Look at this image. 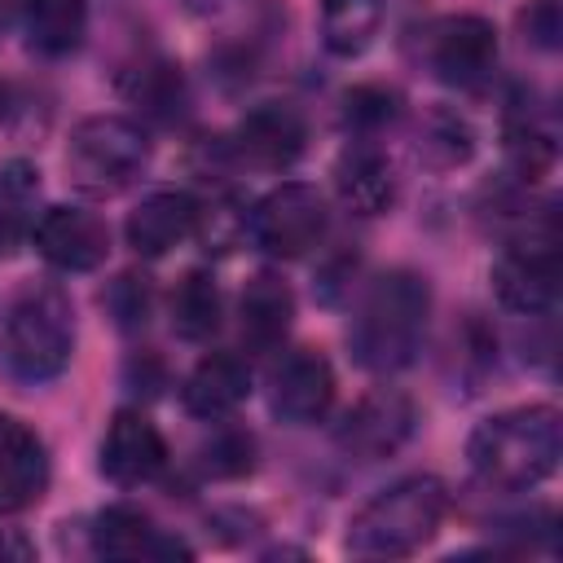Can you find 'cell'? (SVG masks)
I'll list each match as a JSON object with an SVG mask.
<instances>
[{
  "label": "cell",
  "mask_w": 563,
  "mask_h": 563,
  "mask_svg": "<svg viewBox=\"0 0 563 563\" xmlns=\"http://www.w3.org/2000/svg\"><path fill=\"white\" fill-rule=\"evenodd\" d=\"M35 255L57 273H92L110 255V224L79 202L44 207L31 233Z\"/></svg>",
  "instance_id": "13"
},
{
  "label": "cell",
  "mask_w": 563,
  "mask_h": 563,
  "mask_svg": "<svg viewBox=\"0 0 563 563\" xmlns=\"http://www.w3.org/2000/svg\"><path fill=\"white\" fill-rule=\"evenodd\" d=\"M88 545L97 559H123V563H136V559H154V563H172V559H194V545L163 528L150 510L132 506V501H114L106 510L92 515V528H88Z\"/></svg>",
  "instance_id": "14"
},
{
  "label": "cell",
  "mask_w": 563,
  "mask_h": 563,
  "mask_svg": "<svg viewBox=\"0 0 563 563\" xmlns=\"http://www.w3.org/2000/svg\"><path fill=\"white\" fill-rule=\"evenodd\" d=\"M119 97L136 110V119L176 128L189 114V84L185 70L163 53H141L119 70Z\"/></svg>",
  "instance_id": "19"
},
{
  "label": "cell",
  "mask_w": 563,
  "mask_h": 563,
  "mask_svg": "<svg viewBox=\"0 0 563 563\" xmlns=\"http://www.w3.org/2000/svg\"><path fill=\"white\" fill-rule=\"evenodd\" d=\"M40 198H44V185L31 158L0 163V260H13L31 242L35 220L44 211Z\"/></svg>",
  "instance_id": "22"
},
{
  "label": "cell",
  "mask_w": 563,
  "mask_h": 563,
  "mask_svg": "<svg viewBox=\"0 0 563 563\" xmlns=\"http://www.w3.org/2000/svg\"><path fill=\"white\" fill-rule=\"evenodd\" d=\"M101 308L110 312V321H114L119 330H128V334L145 330V321H150V312H154V286H150V277L136 273V268L119 273V277L101 290Z\"/></svg>",
  "instance_id": "29"
},
{
  "label": "cell",
  "mask_w": 563,
  "mask_h": 563,
  "mask_svg": "<svg viewBox=\"0 0 563 563\" xmlns=\"http://www.w3.org/2000/svg\"><path fill=\"white\" fill-rule=\"evenodd\" d=\"M330 233V202L308 180H282L260 194L246 211V238L268 260H299L317 251Z\"/></svg>",
  "instance_id": "7"
},
{
  "label": "cell",
  "mask_w": 563,
  "mask_h": 563,
  "mask_svg": "<svg viewBox=\"0 0 563 563\" xmlns=\"http://www.w3.org/2000/svg\"><path fill=\"white\" fill-rule=\"evenodd\" d=\"M4 554H18V559H22V554H31V545H26L22 537H9V532H0V559H4Z\"/></svg>",
  "instance_id": "34"
},
{
  "label": "cell",
  "mask_w": 563,
  "mask_h": 563,
  "mask_svg": "<svg viewBox=\"0 0 563 563\" xmlns=\"http://www.w3.org/2000/svg\"><path fill=\"white\" fill-rule=\"evenodd\" d=\"M26 9H31V0H0V35H4L13 22H22Z\"/></svg>",
  "instance_id": "33"
},
{
  "label": "cell",
  "mask_w": 563,
  "mask_h": 563,
  "mask_svg": "<svg viewBox=\"0 0 563 563\" xmlns=\"http://www.w3.org/2000/svg\"><path fill=\"white\" fill-rule=\"evenodd\" d=\"M123 378H128V387L132 391H145V396H158L163 391V383H167V365H163V356L158 352H132L128 356V369H123Z\"/></svg>",
  "instance_id": "31"
},
{
  "label": "cell",
  "mask_w": 563,
  "mask_h": 563,
  "mask_svg": "<svg viewBox=\"0 0 563 563\" xmlns=\"http://www.w3.org/2000/svg\"><path fill=\"white\" fill-rule=\"evenodd\" d=\"M418 431V405L400 387H374L334 422V449L352 462H387Z\"/></svg>",
  "instance_id": "8"
},
{
  "label": "cell",
  "mask_w": 563,
  "mask_h": 563,
  "mask_svg": "<svg viewBox=\"0 0 563 563\" xmlns=\"http://www.w3.org/2000/svg\"><path fill=\"white\" fill-rule=\"evenodd\" d=\"M22 31L31 53L70 57L88 40V0H31Z\"/></svg>",
  "instance_id": "25"
},
{
  "label": "cell",
  "mask_w": 563,
  "mask_h": 563,
  "mask_svg": "<svg viewBox=\"0 0 563 563\" xmlns=\"http://www.w3.org/2000/svg\"><path fill=\"white\" fill-rule=\"evenodd\" d=\"M413 154L422 167L431 172H457L475 158V128L466 123V114H457L453 106H431L418 119L413 132Z\"/></svg>",
  "instance_id": "24"
},
{
  "label": "cell",
  "mask_w": 563,
  "mask_h": 563,
  "mask_svg": "<svg viewBox=\"0 0 563 563\" xmlns=\"http://www.w3.org/2000/svg\"><path fill=\"white\" fill-rule=\"evenodd\" d=\"M501 141H506V163L510 176L528 189L541 176H550L554 158H559V132L554 119L532 101V92H515L506 101V119H501Z\"/></svg>",
  "instance_id": "20"
},
{
  "label": "cell",
  "mask_w": 563,
  "mask_h": 563,
  "mask_svg": "<svg viewBox=\"0 0 563 563\" xmlns=\"http://www.w3.org/2000/svg\"><path fill=\"white\" fill-rule=\"evenodd\" d=\"M198 220H202L198 194H189V189H154L128 211L123 238L141 260H163L176 246H185L189 238H198Z\"/></svg>",
  "instance_id": "15"
},
{
  "label": "cell",
  "mask_w": 563,
  "mask_h": 563,
  "mask_svg": "<svg viewBox=\"0 0 563 563\" xmlns=\"http://www.w3.org/2000/svg\"><path fill=\"white\" fill-rule=\"evenodd\" d=\"M449 488L435 475H400L378 488L347 519V554L356 559H409L444 523Z\"/></svg>",
  "instance_id": "4"
},
{
  "label": "cell",
  "mask_w": 563,
  "mask_h": 563,
  "mask_svg": "<svg viewBox=\"0 0 563 563\" xmlns=\"http://www.w3.org/2000/svg\"><path fill=\"white\" fill-rule=\"evenodd\" d=\"M167 317H172V330H176L185 343H207V339L224 325V295H220L216 273H211V268H189V273L172 286Z\"/></svg>",
  "instance_id": "23"
},
{
  "label": "cell",
  "mask_w": 563,
  "mask_h": 563,
  "mask_svg": "<svg viewBox=\"0 0 563 563\" xmlns=\"http://www.w3.org/2000/svg\"><path fill=\"white\" fill-rule=\"evenodd\" d=\"M493 295L515 317H550L559 303V220L554 207H537L510 220L501 251L488 268Z\"/></svg>",
  "instance_id": "5"
},
{
  "label": "cell",
  "mask_w": 563,
  "mask_h": 563,
  "mask_svg": "<svg viewBox=\"0 0 563 563\" xmlns=\"http://www.w3.org/2000/svg\"><path fill=\"white\" fill-rule=\"evenodd\" d=\"M229 167L246 172H290L308 150V123L290 101H260L251 106L233 132L220 141Z\"/></svg>",
  "instance_id": "10"
},
{
  "label": "cell",
  "mask_w": 563,
  "mask_h": 563,
  "mask_svg": "<svg viewBox=\"0 0 563 563\" xmlns=\"http://www.w3.org/2000/svg\"><path fill=\"white\" fill-rule=\"evenodd\" d=\"M400 119V92L387 84H356L343 92V123L352 136H374Z\"/></svg>",
  "instance_id": "28"
},
{
  "label": "cell",
  "mask_w": 563,
  "mask_h": 563,
  "mask_svg": "<svg viewBox=\"0 0 563 563\" xmlns=\"http://www.w3.org/2000/svg\"><path fill=\"white\" fill-rule=\"evenodd\" d=\"M422 57L440 84L457 92H475L497 70V26L479 13H449L427 26Z\"/></svg>",
  "instance_id": "9"
},
{
  "label": "cell",
  "mask_w": 563,
  "mask_h": 563,
  "mask_svg": "<svg viewBox=\"0 0 563 563\" xmlns=\"http://www.w3.org/2000/svg\"><path fill=\"white\" fill-rule=\"evenodd\" d=\"M167 462H172V449H167L158 422L136 405L114 409V418L106 422L101 449H97L101 475L114 488H145V484L163 479Z\"/></svg>",
  "instance_id": "12"
},
{
  "label": "cell",
  "mask_w": 563,
  "mask_h": 563,
  "mask_svg": "<svg viewBox=\"0 0 563 563\" xmlns=\"http://www.w3.org/2000/svg\"><path fill=\"white\" fill-rule=\"evenodd\" d=\"M198 471L207 479H242L255 471V435L233 427L229 418L211 422V435L198 449Z\"/></svg>",
  "instance_id": "27"
},
{
  "label": "cell",
  "mask_w": 563,
  "mask_h": 563,
  "mask_svg": "<svg viewBox=\"0 0 563 563\" xmlns=\"http://www.w3.org/2000/svg\"><path fill=\"white\" fill-rule=\"evenodd\" d=\"M563 457V422L554 405H515L475 422L466 440L471 475L493 493H528L554 475Z\"/></svg>",
  "instance_id": "2"
},
{
  "label": "cell",
  "mask_w": 563,
  "mask_h": 563,
  "mask_svg": "<svg viewBox=\"0 0 563 563\" xmlns=\"http://www.w3.org/2000/svg\"><path fill=\"white\" fill-rule=\"evenodd\" d=\"M251 391H255V374H251L246 356L224 352V347H211L185 374L180 405L198 422H220V418H233L251 400Z\"/></svg>",
  "instance_id": "17"
},
{
  "label": "cell",
  "mask_w": 563,
  "mask_h": 563,
  "mask_svg": "<svg viewBox=\"0 0 563 563\" xmlns=\"http://www.w3.org/2000/svg\"><path fill=\"white\" fill-rule=\"evenodd\" d=\"M295 325V290L282 273L260 268L238 295V334L251 352H277Z\"/></svg>",
  "instance_id": "21"
},
{
  "label": "cell",
  "mask_w": 563,
  "mask_h": 563,
  "mask_svg": "<svg viewBox=\"0 0 563 563\" xmlns=\"http://www.w3.org/2000/svg\"><path fill=\"white\" fill-rule=\"evenodd\" d=\"M238 0H180V9L185 13H194V18H220V13H229Z\"/></svg>",
  "instance_id": "32"
},
{
  "label": "cell",
  "mask_w": 563,
  "mask_h": 563,
  "mask_svg": "<svg viewBox=\"0 0 563 563\" xmlns=\"http://www.w3.org/2000/svg\"><path fill=\"white\" fill-rule=\"evenodd\" d=\"M519 35H523V44H532L541 53H554L559 48V35H563L559 0H528L519 9Z\"/></svg>",
  "instance_id": "30"
},
{
  "label": "cell",
  "mask_w": 563,
  "mask_h": 563,
  "mask_svg": "<svg viewBox=\"0 0 563 563\" xmlns=\"http://www.w3.org/2000/svg\"><path fill=\"white\" fill-rule=\"evenodd\" d=\"M0 356H4V369L31 387L66 374L75 356V303L57 282L48 277L26 282L9 299L4 330H0Z\"/></svg>",
  "instance_id": "3"
},
{
  "label": "cell",
  "mask_w": 563,
  "mask_h": 563,
  "mask_svg": "<svg viewBox=\"0 0 563 563\" xmlns=\"http://www.w3.org/2000/svg\"><path fill=\"white\" fill-rule=\"evenodd\" d=\"M154 158L150 128L128 114H88L66 136V172L88 198H114L132 189Z\"/></svg>",
  "instance_id": "6"
},
{
  "label": "cell",
  "mask_w": 563,
  "mask_h": 563,
  "mask_svg": "<svg viewBox=\"0 0 563 563\" xmlns=\"http://www.w3.org/2000/svg\"><path fill=\"white\" fill-rule=\"evenodd\" d=\"M334 194L352 216H383L391 211L400 180L387 150L374 136H352L334 158Z\"/></svg>",
  "instance_id": "18"
},
{
  "label": "cell",
  "mask_w": 563,
  "mask_h": 563,
  "mask_svg": "<svg viewBox=\"0 0 563 563\" xmlns=\"http://www.w3.org/2000/svg\"><path fill=\"white\" fill-rule=\"evenodd\" d=\"M339 396V378L325 352L317 347H290L268 369V413L286 427H312L325 422Z\"/></svg>",
  "instance_id": "11"
},
{
  "label": "cell",
  "mask_w": 563,
  "mask_h": 563,
  "mask_svg": "<svg viewBox=\"0 0 563 563\" xmlns=\"http://www.w3.org/2000/svg\"><path fill=\"white\" fill-rule=\"evenodd\" d=\"M431 325V282L418 268H387L365 282L352 321L347 347L352 361L369 374H400L418 361Z\"/></svg>",
  "instance_id": "1"
},
{
  "label": "cell",
  "mask_w": 563,
  "mask_h": 563,
  "mask_svg": "<svg viewBox=\"0 0 563 563\" xmlns=\"http://www.w3.org/2000/svg\"><path fill=\"white\" fill-rule=\"evenodd\" d=\"M383 0H321V44L334 57H361L378 26H383Z\"/></svg>",
  "instance_id": "26"
},
{
  "label": "cell",
  "mask_w": 563,
  "mask_h": 563,
  "mask_svg": "<svg viewBox=\"0 0 563 563\" xmlns=\"http://www.w3.org/2000/svg\"><path fill=\"white\" fill-rule=\"evenodd\" d=\"M53 462L40 431L13 413H0V519L31 510L48 488Z\"/></svg>",
  "instance_id": "16"
},
{
  "label": "cell",
  "mask_w": 563,
  "mask_h": 563,
  "mask_svg": "<svg viewBox=\"0 0 563 563\" xmlns=\"http://www.w3.org/2000/svg\"><path fill=\"white\" fill-rule=\"evenodd\" d=\"M9 110H13V88H9V79H0V123L9 119Z\"/></svg>",
  "instance_id": "35"
}]
</instances>
